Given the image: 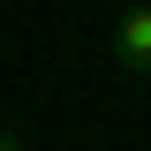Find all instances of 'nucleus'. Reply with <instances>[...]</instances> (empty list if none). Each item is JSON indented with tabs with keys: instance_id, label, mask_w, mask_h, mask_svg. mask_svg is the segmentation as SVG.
<instances>
[{
	"instance_id": "1",
	"label": "nucleus",
	"mask_w": 151,
	"mask_h": 151,
	"mask_svg": "<svg viewBox=\"0 0 151 151\" xmlns=\"http://www.w3.org/2000/svg\"><path fill=\"white\" fill-rule=\"evenodd\" d=\"M113 60L129 76H151V8H121V23H113Z\"/></svg>"
},
{
	"instance_id": "2",
	"label": "nucleus",
	"mask_w": 151,
	"mask_h": 151,
	"mask_svg": "<svg viewBox=\"0 0 151 151\" xmlns=\"http://www.w3.org/2000/svg\"><path fill=\"white\" fill-rule=\"evenodd\" d=\"M0 151H23V144H15V129H0Z\"/></svg>"
},
{
	"instance_id": "3",
	"label": "nucleus",
	"mask_w": 151,
	"mask_h": 151,
	"mask_svg": "<svg viewBox=\"0 0 151 151\" xmlns=\"http://www.w3.org/2000/svg\"><path fill=\"white\" fill-rule=\"evenodd\" d=\"M136 8H151V0H136Z\"/></svg>"
}]
</instances>
